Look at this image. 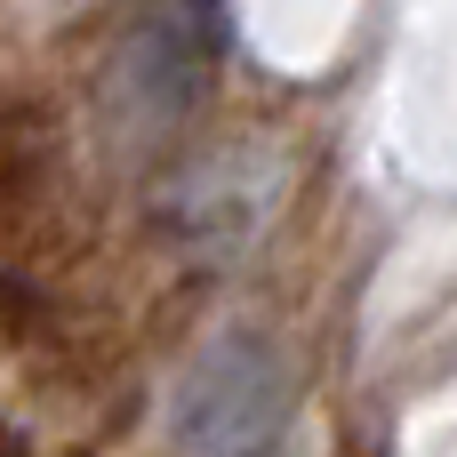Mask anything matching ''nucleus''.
<instances>
[{"mask_svg": "<svg viewBox=\"0 0 457 457\" xmlns=\"http://www.w3.org/2000/svg\"><path fill=\"white\" fill-rule=\"evenodd\" d=\"M289 426V353L273 329H225L169 394L177 457H265Z\"/></svg>", "mask_w": 457, "mask_h": 457, "instance_id": "f257e3e1", "label": "nucleus"}, {"mask_svg": "<svg viewBox=\"0 0 457 457\" xmlns=\"http://www.w3.org/2000/svg\"><path fill=\"white\" fill-rule=\"evenodd\" d=\"M201 72H209V48L201 32L169 8V16H145L120 56H112V80H104V120L120 137V153H153L177 137V120L193 112L201 96Z\"/></svg>", "mask_w": 457, "mask_h": 457, "instance_id": "f03ea898", "label": "nucleus"}]
</instances>
